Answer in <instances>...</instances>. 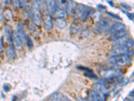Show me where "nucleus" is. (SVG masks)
Returning <instances> with one entry per match:
<instances>
[{
  "label": "nucleus",
  "instance_id": "1",
  "mask_svg": "<svg viewBox=\"0 0 134 101\" xmlns=\"http://www.w3.org/2000/svg\"><path fill=\"white\" fill-rule=\"evenodd\" d=\"M124 82V77L121 76L113 79H106L103 78L99 80L96 84H94V90L103 94H108L110 92L115 88V86L118 83H121Z\"/></svg>",
  "mask_w": 134,
  "mask_h": 101
},
{
  "label": "nucleus",
  "instance_id": "2",
  "mask_svg": "<svg viewBox=\"0 0 134 101\" xmlns=\"http://www.w3.org/2000/svg\"><path fill=\"white\" fill-rule=\"evenodd\" d=\"M131 62V57L128 55H119L111 56L109 59V63L115 66L126 65Z\"/></svg>",
  "mask_w": 134,
  "mask_h": 101
},
{
  "label": "nucleus",
  "instance_id": "3",
  "mask_svg": "<svg viewBox=\"0 0 134 101\" xmlns=\"http://www.w3.org/2000/svg\"><path fill=\"white\" fill-rule=\"evenodd\" d=\"M41 4L39 2H34L32 3V14L33 17L34 21L36 24L40 25L42 23V16L41 12H40V8H41Z\"/></svg>",
  "mask_w": 134,
  "mask_h": 101
},
{
  "label": "nucleus",
  "instance_id": "4",
  "mask_svg": "<svg viewBox=\"0 0 134 101\" xmlns=\"http://www.w3.org/2000/svg\"><path fill=\"white\" fill-rule=\"evenodd\" d=\"M100 75L103 78L106 79H113L119 77L123 76V73L120 70H118L116 68H107L101 71Z\"/></svg>",
  "mask_w": 134,
  "mask_h": 101
},
{
  "label": "nucleus",
  "instance_id": "5",
  "mask_svg": "<svg viewBox=\"0 0 134 101\" xmlns=\"http://www.w3.org/2000/svg\"><path fill=\"white\" fill-rule=\"evenodd\" d=\"M109 24L110 20L108 18H107L100 19V20H99L97 22L96 24H95V26H94V31L98 34H100L103 31L105 32L110 26Z\"/></svg>",
  "mask_w": 134,
  "mask_h": 101
},
{
  "label": "nucleus",
  "instance_id": "6",
  "mask_svg": "<svg viewBox=\"0 0 134 101\" xmlns=\"http://www.w3.org/2000/svg\"><path fill=\"white\" fill-rule=\"evenodd\" d=\"M133 54V49L125 47H114L113 49L110 52L111 56L119 55H128L129 56H132Z\"/></svg>",
  "mask_w": 134,
  "mask_h": 101
},
{
  "label": "nucleus",
  "instance_id": "7",
  "mask_svg": "<svg viewBox=\"0 0 134 101\" xmlns=\"http://www.w3.org/2000/svg\"><path fill=\"white\" fill-rule=\"evenodd\" d=\"M114 47H125L133 49V40L130 38H122L119 40L115 41Z\"/></svg>",
  "mask_w": 134,
  "mask_h": 101
},
{
  "label": "nucleus",
  "instance_id": "8",
  "mask_svg": "<svg viewBox=\"0 0 134 101\" xmlns=\"http://www.w3.org/2000/svg\"><path fill=\"white\" fill-rule=\"evenodd\" d=\"M125 27V25L122 22H116L113 24L111 26H110L108 28V29L105 31V33L107 34H113L116 33V32H119V31L124 30Z\"/></svg>",
  "mask_w": 134,
  "mask_h": 101
},
{
  "label": "nucleus",
  "instance_id": "9",
  "mask_svg": "<svg viewBox=\"0 0 134 101\" xmlns=\"http://www.w3.org/2000/svg\"><path fill=\"white\" fill-rule=\"evenodd\" d=\"M48 101H71L60 92H54L48 98Z\"/></svg>",
  "mask_w": 134,
  "mask_h": 101
},
{
  "label": "nucleus",
  "instance_id": "10",
  "mask_svg": "<svg viewBox=\"0 0 134 101\" xmlns=\"http://www.w3.org/2000/svg\"><path fill=\"white\" fill-rule=\"evenodd\" d=\"M81 28H82V25H81V22L75 20L70 24L69 30L72 34H77L81 31Z\"/></svg>",
  "mask_w": 134,
  "mask_h": 101
},
{
  "label": "nucleus",
  "instance_id": "11",
  "mask_svg": "<svg viewBox=\"0 0 134 101\" xmlns=\"http://www.w3.org/2000/svg\"><path fill=\"white\" fill-rule=\"evenodd\" d=\"M43 24H44V29L46 31H50L52 29L53 27V22H52V18L50 14H44V18H43Z\"/></svg>",
  "mask_w": 134,
  "mask_h": 101
},
{
  "label": "nucleus",
  "instance_id": "12",
  "mask_svg": "<svg viewBox=\"0 0 134 101\" xmlns=\"http://www.w3.org/2000/svg\"><path fill=\"white\" fill-rule=\"evenodd\" d=\"M88 98L90 101H105L102 95L94 90H91L88 92Z\"/></svg>",
  "mask_w": 134,
  "mask_h": 101
},
{
  "label": "nucleus",
  "instance_id": "13",
  "mask_svg": "<svg viewBox=\"0 0 134 101\" xmlns=\"http://www.w3.org/2000/svg\"><path fill=\"white\" fill-rule=\"evenodd\" d=\"M12 41L14 44V46H15L18 49H21V48H22V47H23V41H21V38H20V36L18 35V32H17L16 31L13 32Z\"/></svg>",
  "mask_w": 134,
  "mask_h": 101
},
{
  "label": "nucleus",
  "instance_id": "14",
  "mask_svg": "<svg viewBox=\"0 0 134 101\" xmlns=\"http://www.w3.org/2000/svg\"><path fill=\"white\" fill-rule=\"evenodd\" d=\"M126 34L127 31L125 29L122 30V31L111 34L109 37V40L111 41H117L119 40L121 38H124Z\"/></svg>",
  "mask_w": 134,
  "mask_h": 101
},
{
  "label": "nucleus",
  "instance_id": "15",
  "mask_svg": "<svg viewBox=\"0 0 134 101\" xmlns=\"http://www.w3.org/2000/svg\"><path fill=\"white\" fill-rule=\"evenodd\" d=\"M46 6L47 8L48 14L51 15H54L55 11L57 9V2L55 1H48L46 2Z\"/></svg>",
  "mask_w": 134,
  "mask_h": 101
},
{
  "label": "nucleus",
  "instance_id": "16",
  "mask_svg": "<svg viewBox=\"0 0 134 101\" xmlns=\"http://www.w3.org/2000/svg\"><path fill=\"white\" fill-rule=\"evenodd\" d=\"M77 3L72 1L67 2L66 5L65 7V12L66 14H72L76 8Z\"/></svg>",
  "mask_w": 134,
  "mask_h": 101
},
{
  "label": "nucleus",
  "instance_id": "17",
  "mask_svg": "<svg viewBox=\"0 0 134 101\" xmlns=\"http://www.w3.org/2000/svg\"><path fill=\"white\" fill-rule=\"evenodd\" d=\"M87 8V6H86L85 5L81 4V3H78V4L76 5V8H75L72 15L75 17H81L82 14L83 13V12Z\"/></svg>",
  "mask_w": 134,
  "mask_h": 101
},
{
  "label": "nucleus",
  "instance_id": "18",
  "mask_svg": "<svg viewBox=\"0 0 134 101\" xmlns=\"http://www.w3.org/2000/svg\"><path fill=\"white\" fill-rule=\"evenodd\" d=\"M16 32H18V35L20 36V37L21 38V41H22L23 43H24V42H26V37H27V36H26V34H25V31H24V29L23 24H22L20 22H19L18 24Z\"/></svg>",
  "mask_w": 134,
  "mask_h": 101
},
{
  "label": "nucleus",
  "instance_id": "19",
  "mask_svg": "<svg viewBox=\"0 0 134 101\" xmlns=\"http://www.w3.org/2000/svg\"><path fill=\"white\" fill-rule=\"evenodd\" d=\"M55 24L58 29H64L66 26V20L64 17L57 18L55 19Z\"/></svg>",
  "mask_w": 134,
  "mask_h": 101
},
{
  "label": "nucleus",
  "instance_id": "20",
  "mask_svg": "<svg viewBox=\"0 0 134 101\" xmlns=\"http://www.w3.org/2000/svg\"><path fill=\"white\" fill-rule=\"evenodd\" d=\"M5 38H6L7 41L9 42L12 41V34H13V31L12 28V26L10 25H6L5 26Z\"/></svg>",
  "mask_w": 134,
  "mask_h": 101
},
{
  "label": "nucleus",
  "instance_id": "21",
  "mask_svg": "<svg viewBox=\"0 0 134 101\" xmlns=\"http://www.w3.org/2000/svg\"><path fill=\"white\" fill-rule=\"evenodd\" d=\"M94 12V10H93V8H90V7H87V8H86L85 10L84 11L83 13H82V15H81V16L82 21V22L86 21V20L88 18V17L89 16L92 15Z\"/></svg>",
  "mask_w": 134,
  "mask_h": 101
},
{
  "label": "nucleus",
  "instance_id": "22",
  "mask_svg": "<svg viewBox=\"0 0 134 101\" xmlns=\"http://www.w3.org/2000/svg\"><path fill=\"white\" fill-rule=\"evenodd\" d=\"M15 48L12 44H10L6 49V55L9 59H13L15 57Z\"/></svg>",
  "mask_w": 134,
  "mask_h": 101
},
{
  "label": "nucleus",
  "instance_id": "23",
  "mask_svg": "<svg viewBox=\"0 0 134 101\" xmlns=\"http://www.w3.org/2000/svg\"><path fill=\"white\" fill-rule=\"evenodd\" d=\"M66 14L65 11L63 9H60L59 8H57V9L55 11V13L54 15L56 16L57 18H60V17H64V16Z\"/></svg>",
  "mask_w": 134,
  "mask_h": 101
},
{
  "label": "nucleus",
  "instance_id": "24",
  "mask_svg": "<svg viewBox=\"0 0 134 101\" xmlns=\"http://www.w3.org/2000/svg\"><path fill=\"white\" fill-rule=\"evenodd\" d=\"M4 16L8 19H12L13 17L12 12L9 9H7L4 11Z\"/></svg>",
  "mask_w": 134,
  "mask_h": 101
},
{
  "label": "nucleus",
  "instance_id": "25",
  "mask_svg": "<svg viewBox=\"0 0 134 101\" xmlns=\"http://www.w3.org/2000/svg\"><path fill=\"white\" fill-rule=\"evenodd\" d=\"M84 74H85V75L86 77H88V78H93V79H97V76L93 73V71H90V72H85Z\"/></svg>",
  "mask_w": 134,
  "mask_h": 101
},
{
  "label": "nucleus",
  "instance_id": "26",
  "mask_svg": "<svg viewBox=\"0 0 134 101\" xmlns=\"http://www.w3.org/2000/svg\"><path fill=\"white\" fill-rule=\"evenodd\" d=\"M120 6L123 9H124V10H126V11L131 10V7L125 3H120Z\"/></svg>",
  "mask_w": 134,
  "mask_h": 101
},
{
  "label": "nucleus",
  "instance_id": "27",
  "mask_svg": "<svg viewBox=\"0 0 134 101\" xmlns=\"http://www.w3.org/2000/svg\"><path fill=\"white\" fill-rule=\"evenodd\" d=\"M26 43L27 44V46L29 48H31L33 47V43H32V41L30 37H26Z\"/></svg>",
  "mask_w": 134,
  "mask_h": 101
},
{
  "label": "nucleus",
  "instance_id": "28",
  "mask_svg": "<svg viewBox=\"0 0 134 101\" xmlns=\"http://www.w3.org/2000/svg\"><path fill=\"white\" fill-rule=\"evenodd\" d=\"M107 14L110 17L113 18L117 19V20H121V18L120 17H119L118 15H116V14H113V13H111V12H107Z\"/></svg>",
  "mask_w": 134,
  "mask_h": 101
},
{
  "label": "nucleus",
  "instance_id": "29",
  "mask_svg": "<svg viewBox=\"0 0 134 101\" xmlns=\"http://www.w3.org/2000/svg\"><path fill=\"white\" fill-rule=\"evenodd\" d=\"M123 12L124 13V14H126L127 16V17L128 18H129L130 19V20H133V14H130V13H128L127 12Z\"/></svg>",
  "mask_w": 134,
  "mask_h": 101
},
{
  "label": "nucleus",
  "instance_id": "30",
  "mask_svg": "<svg viewBox=\"0 0 134 101\" xmlns=\"http://www.w3.org/2000/svg\"><path fill=\"white\" fill-rule=\"evenodd\" d=\"M3 90H4L5 92H8L10 90V86H8V85H4L3 86Z\"/></svg>",
  "mask_w": 134,
  "mask_h": 101
},
{
  "label": "nucleus",
  "instance_id": "31",
  "mask_svg": "<svg viewBox=\"0 0 134 101\" xmlns=\"http://www.w3.org/2000/svg\"><path fill=\"white\" fill-rule=\"evenodd\" d=\"M3 42H2V40L0 38V53L3 51Z\"/></svg>",
  "mask_w": 134,
  "mask_h": 101
},
{
  "label": "nucleus",
  "instance_id": "32",
  "mask_svg": "<svg viewBox=\"0 0 134 101\" xmlns=\"http://www.w3.org/2000/svg\"><path fill=\"white\" fill-rule=\"evenodd\" d=\"M98 7H99V8H102V9H106V8H105V7H104L103 6H102V5H98Z\"/></svg>",
  "mask_w": 134,
  "mask_h": 101
},
{
  "label": "nucleus",
  "instance_id": "33",
  "mask_svg": "<svg viewBox=\"0 0 134 101\" xmlns=\"http://www.w3.org/2000/svg\"><path fill=\"white\" fill-rule=\"evenodd\" d=\"M77 101H88V100H87L85 99H82V98H79V99L77 100Z\"/></svg>",
  "mask_w": 134,
  "mask_h": 101
},
{
  "label": "nucleus",
  "instance_id": "34",
  "mask_svg": "<svg viewBox=\"0 0 134 101\" xmlns=\"http://www.w3.org/2000/svg\"><path fill=\"white\" fill-rule=\"evenodd\" d=\"M125 101H133V100H131L130 99V98H125Z\"/></svg>",
  "mask_w": 134,
  "mask_h": 101
}]
</instances>
